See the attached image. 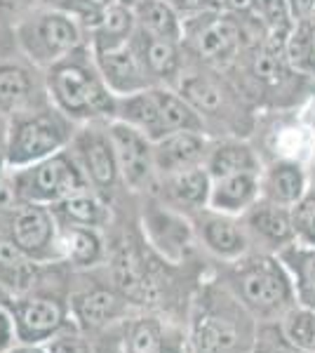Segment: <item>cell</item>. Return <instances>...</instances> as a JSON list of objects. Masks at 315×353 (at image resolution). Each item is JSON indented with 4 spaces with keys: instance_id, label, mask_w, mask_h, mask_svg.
<instances>
[{
    "instance_id": "obj_25",
    "label": "cell",
    "mask_w": 315,
    "mask_h": 353,
    "mask_svg": "<svg viewBox=\"0 0 315 353\" xmlns=\"http://www.w3.org/2000/svg\"><path fill=\"white\" fill-rule=\"evenodd\" d=\"M276 257L287 271L296 304L315 311V248L294 241L278 250Z\"/></svg>"
},
{
    "instance_id": "obj_40",
    "label": "cell",
    "mask_w": 315,
    "mask_h": 353,
    "mask_svg": "<svg viewBox=\"0 0 315 353\" xmlns=\"http://www.w3.org/2000/svg\"><path fill=\"white\" fill-rule=\"evenodd\" d=\"M5 353H48L45 344H21V341H14Z\"/></svg>"
},
{
    "instance_id": "obj_26",
    "label": "cell",
    "mask_w": 315,
    "mask_h": 353,
    "mask_svg": "<svg viewBox=\"0 0 315 353\" xmlns=\"http://www.w3.org/2000/svg\"><path fill=\"white\" fill-rule=\"evenodd\" d=\"M71 313L83 327H101L125 313V297L111 288H92L71 299Z\"/></svg>"
},
{
    "instance_id": "obj_16",
    "label": "cell",
    "mask_w": 315,
    "mask_h": 353,
    "mask_svg": "<svg viewBox=\"0 0 315 353\" xmlns=\"http://www.w3.org/2000/svg\"><path fill=\"white\" fill-rule=\"evenodd\" d=\"M92 52L101 78H104L108 90L116 97L134 94L146 88H153L151 78H148L146 68L139 61V57H136L132 43L116 45V48H104V50H92Z\"/></svg>"
},
{
    "instance_id": "obj_31",
    "label": "cell",
    "mask_w": 315,
    "mask_h": 353,
    "mask_svg": "<svg viewBox=\"0 0 315 353\" xmlns=\"http://www.w3.org/2000/svg\"><path fill=\"white\" fill-rule=\"evenodd\" d=\"M280 327H283L285 337L292 344L299 346L301 351L315 353V311L306 306H292V309L280 318Z\"/></svg>"
},
{
    "instance_id": "obj_7",
    "label": "cell",
    "mask_w": 315,
    "mask_h": 353,
    "mask_svg": "<svg viewBox=\"0 0 315 353\" xmlns=\"http://www.w3.org/2000/svg\"><path fill=\"white\" fill-rule=\"evenodd\" d=\"M8 174L21 201L48 205V208L73 193L90 189L71 149H64L26 168L8 170Z\"/></svg>"
},
{
    "instance_id": "obj_23",
    "label": "cell",
    "mask_w": 315,
    "mask_h": 353,
    "mask_svg": "<svg viewBox=\"0 0 315 353\" xmlns=\"http://www.w3.org/2000/svg\"><path fill=\"white\" fill-rule=\"evenodd\" d=\"M113 121H123L144 132L151 141H158L167 137L163 113L153 94V88H146L141 92L116 97V111H113Z\"/></svg>"
},
{
    "instance_id": "obj_36",
    "label": "cell",
    "mask_w": 315,
    "mask_h": 353,
    "mask_svg": "<svg viewBox=\"0 0 315 353\" xmlns=\"http://www.w3.org/2000/svg\"><path fill=\"white\" fill-rule=\"evenodd\" d=\"M254 5H256V0H196L193 10L228 14V17H250V14H254Z\"/></svg>"
},
{
    "instance_id": "obj_3",
    "label": "cell",
    "mask_w": 315,
    "mask_h": 353,
    "mask_svg": "<svg viewBox=\"0 0 315 353\" xmlns=\"http://www.w3.org/2000/svg\"><path fill=\"white\" fill-rule=\"evenodd\" d=\"M228 283H223L256 323L280 321L296 306L292 281L276 254L250 252L231 261Z\"/></svg>"
},
{
    "instance_id": "obj_6",
    "label": "cell",
    "mask_w": 315,
    "mask_h": 353,
    "mask_svg": "<svg viewBox=\"0 0 315 353\" xmlns=\"http://www.w3.org/2000/svg\"><path fill=\"white\" fill-rule=\"evenodd\" d=\"M21 54L38 68H50L88 43L85 26L61 8H45L26 14L14 28Z\"/></svg>"
},
{
    "instance_id": "obj_20",
    "label": "cell",
    "mask_w": 315,
    "mask_h": 353,
    "mask_svg": "<svg viewBox=\"0 0 315 353\" xmlns=\"http://www.w3.org/2000/svg\"><path fill=\"white\" fill-rule=\"evenodd\" d=\"M261 201H268L280 208H294L301 196L311 189L306 168L294 158H276L263 165L259 172Z\"/></svg>"
},
{
    "instance_id": "obj_14",
    "label": "cell",
    "mask_w": 315,
    "mask_h": 353,
    "mask_svg": "<svg viewBox=\"0 0 315 353\" xmlns=\"http://www.w3.org/2000/svg\"><path fill=\"white\" fill-rule=\"evenodd\" d=\"M130 43L134 48L136 57H139V61L144 64L148 78H151V85L176 88L188 61L184 43L151 36V33L141 31V28H136Z\"/></svg>"
},
{
    "instance_id": "obj_10",
    "label": "cell",
    "mask_w": 315,
    "mask_h": 353,
    "mask_svg": "<svg viewBox=\"0 0 315 353\" xmlns=\"http://www.w3.org/2000/svg\"><path fill=\"white\" fill-rule=\"evenodd\" d=\"M14 337L21 344H48L64 330H71L68 306L48 294H31L14 301L12 311Z\"/></svg>"
},
{
    "instance_id": "obj_33",
    "label": "cell",
    "mask_w": 315,
    "mask_h": 353,
    "mask_svg": "<svg viewBox=\"0 0 315 353\" xmlns=\"http://www.w3.org/2000/svg\"><path fill=\"white\" fill-rule=\"evenodd\" d=\"M252 353H306V351H301L299 346H294L285 337L278 321H266V323H256Z\"/></svg>"
},
{
    "instance_id": "obj_15",
    "label": "cell",
    "mask_w": 315,
    "mask_h": 353,
    "mask_svg": "<svg viewBox=\"0 0 315 353\" xmlns=\"http://www.w3.org/2000/svg\"><path fill=\"white\" fill-rule=\"evenodd\" d=\"M240 221L250 236L252 252L276 254L285 245L294 243L289 208H280L259 198L247 212L240 214Z\"/></svg>"
},
{
    "instance_id": "obj_1",
    "label": "cell",
    "mask_w": 315,
    "mask_h": 353,
    "mask_svg": "<svg viewBox=\"0 0 315 353\" xmlns=\"http://www.w3.org/2000/svg\"><path fill=\"white\" fill-rule=\"evenodd\" d=\"M176 90L191 101L205 123L210 139L216 137H247L254 132L256 106L245 97L228 73L196 64L188 59Z\"/></svg>"
},
{
    "instance_id": "obj_22",
    "label": "cell",
    "mask_w": 315,
    "mask_h": 353,
    "mask_svg": "<svg viewBox=\"0 0 315 353\" xmlns=\"http://www.w3.org/2000/svg\"><path fill=\"white\" fill-rule=\"evenodd\" d=\"M261 198L259 172H240L212 179L207 208L221 214L240 217Z\"/></svg>"
},
{
    "instance_id": "obj_35",
    "label": "cell",
    "mask_w": 315,
    "mask_h": 353,
    "mask_svg": "<svg viewBox=\"0 0 315 353\" xmlns=\"http://www.w3.org/2000/svg\"><path fill=\"white\" fill-rule=\"evenodd\" d=\"M163 332L153 321H141L132 330V351L134 353H160Z\"/></svg>"
},
{
    "instance_id": "obj_43",
    "label": "cell",
    "mask_w": 315,
    "mask_h": 353,
    "mask_svg": "<svg viewBox=\"0 0 315 353\" xmlns=\"http://www.w3.org/2000/svg\"><path fill=\"white\" fill-rule=\"evenodd\" d=\"M8 168V161H5V132H0V174Z\"/></svg>"
},
{
    "instance_id": "obj_44",
    "label": "cell",
    "mask_w": 315,
    "mask_h": 353,
    "mask_svg": "<svg viewBox=\"0 0 315 353\" xmlns=\"http://www.w3.org/2000/svg\"><path fill=\"white\" fill-rule=\"evenodd\" d=\"M116 3H120V5H128V8H132V10H134L136 5L141 3V0H116Z\"/></svg>"
},
{
    "instance_id": "obj_4",
    "label": "cell",
    "mask_w": 315,
    "mask_h": 353,
    "mask_svg": "<svg viewBox=\"0 0 315 353\" xmlns=\"http://www.w3.org/2000/svg\"><path fill=\"white\" fill-rule=\"evenodd\" d=\"M78 123L64 116L52 101L14 113L5 121V161L8 170H19L71 146Z\"/></svg>"
},
{
    "instance_id": "obj_32",
    "label": "cell",
    "mask_w": 315,
    "mask_h": 353,
    "mask_svg": "<svg viewBox=\"0 0 315 353\" xmlns=\"http://www.w3.org/2000/svg\"><path fill=\"white\" fill-rule=\"evenodd\" d=\"M254 17L261 21L266 28L268 38H276V41H287L289 31L294 28V17L289 12L287 0H256L254 5Z\"/></svg>"
},
{
    "instance_id": "obj_29",
    "label": "cell",
    "mask_w": 315,
    "mask_h": 353,
    "mask_svg": "<svg viewBox=\"0 0 315 353\" xmlns=\"http://www.w3.org/2000/svg\"><path fill=\"white\" fill-rule=\"evenodd\" d=\"M136 28L151 36L184 41V14L170 0H141L134 8Z\"/></svg>"
},
{
    "instance_id": "obj_12",
    "label": "cell",
    "mask_w": 315,
    "mask_h": 353,
    "mask_svg": "<svg viewBox=\"0 0 315 353\" xmlns=\"http://www.w3.org/2000/svg\"><path fill=\"white\" fill-rule=\"evenodd\" d=\"M191 224L203 248L214 254L216 259L236 261L252 252L250 236L240 217H231V214H221L205 208L193 214Z\"/></svg>"
},
{
    "instance_id": "obj_5",
    "label": "cell",
    "mask_w": 315,
    "mask_h": 353,
    "mask_svg": "<svg viewBox=\"0 0 315 353\" xmlns=\"http://www.w3.org/2000/svg\"><path fill=\"white\" fill-rule=\"evenodd\" d=\"M256 321L231 290H207L196 306L191 325L193 353H252Z\"/></svg>"
},
{
    "instance_id": "obj_11",
    "label": "cell",
    "mask_w": 315,
    "mask_h": 353,
    "mask_svg": "<svg viewBox=\"0 0 315 353\" xmlns=\"http://www.w3.org/2000/svg\"><path fill=\"white\" fill-rule=\"evenodd\" d=\"M108 134L116 149L123 184L130 191L153 189L158 179L156 163H153V141L123 121H108Z\"/></svg>"
},
{
    "instance_id": "obj_9",
    "label": "cell",
    "mask_w": 315,
    "mask_h": 353,
    "mask_svg": "<svg viewBox=\"0 0 315 353\" xmlns=\"http://www.w3.org/2000/svg\"><path fill=\"white\" fill-rule=\"evenodd\" d=\"M68 149L76 156L90 189H94L108 201L123 184L116 149H113L111 134H108V123L78 125Z\"/></svg>"
},
{
    "instance_id": "obj_28",
    "label": "cell",
    "mask_w": 315,
    "mask_h": 353,
    "mask_svg": "<svg viewBox=\"0 0 315 353\" xmlns=\"http://www.w3.org/2000/svg\"><path fill=\"white\" fill-rule=\"evenodd\" d=\"M134 31H136L134 10L128 8V5L113 3V5H108L99 19L94 21V26L90 28L88 43L92 50L116 48V45L130 43Z\"/></svg>"
},
{
    "instance_id": "obj_17",
    "label": "cell",
    "mask_w": 315,
    "mask_h": 353,
    "mask_svg": "<svg viewBox=\"0 0 315 353\" xmlns=\"http://www.w3.org/2000/svg\"><path fill=\"white\" fill-rule=\"evenodd\" d=\"M210 137L205 132H172L163 139L153 141V163L156 174L167 176L184 170L205 168V158L210 151Z\"/></svg>"
},
{
    "instance_id": "obj_27",
    "label": "cell",
    "mask_w": 315,
    "mask_h": 353,
    "mask_svg": "<svg viewBox=\"0 0 315 353\" xmlns=\"http://www.w3.org/2000/svg\"><path fill=\"white\" fill-rule=\"evenodd\" d=\"M61 261H68L76 269H92L106 257V245L101 229L90 226H59Z\"/></svg>"
},
{
    "instance_id": "obj_42",
    "label": "cell",
    "mask_w": 315,
    "mask_h": 353,
    "mask_svg": "<svg viewBox=\"0 0 315 353\" xmlns=\"http://www.w3.org/2000/svg\"><path fill=\"white\" fill-rule=\"evenodd\" d=\"M303 123H306V130H308V132H313V134H315V101L311 104V111L306 113V121H303Z\"/></svg>"
},
{
    "instance_id": "obj_18",
    "label": "cell",
    "mask_w": 315,
    "mask_h": 353,
    "mask_svg": "<svg viewBox=\"0 0 315 353\" xmlns=\"http://www.w3.org/2000/svg\"><path fill=\"white\" fill-rule=\"evenodd\" d=\"M153 189H158L156 193L160 203L186 214V217H193L196 212L207 208L212 176L205 168H193L176 174L158 176Z\"/></svg>"
},
{
    "instance_id": "obj_13",
    "label": "cell",
    "mask_w": 315,
    "mask_h": 353,
    "mask_svg": "<svg viewBox=\"0 0 315 353\" xmlns=\"http://www.w3.org/2000/svg\"><path fill=\"white\" fill-rule=\"evenodd\" d=\"M144 233L153 248L172 264H179L186 257L191 241L196 238L191 217L158 201L148 203L144 210Z\"/></svg>"
},
{
    "instance_id": "obj_37",
    "label": "cell",
    "mask_w": 315,
    "mask_h": 353,
    "mask_svg": "<svg viewBox=\"0 0 315 353\" xmlns=\"http://www.w3.org/2000/svg\"><path fill=\"white\" fill-rule=\"evenodd\" d=\"M113 3H116V0H71V5H66V8H61V10L71 12L85 28H92L94 21L101 17V12Z\"/></svg>"
},
{
    "instance_id": "obj_34",
    "label": "cell",
    "mask_w": 315,
    "mask_h": 353,
    "mask_svg": "<svg viewBox=\"0 0 315 353\" xmlns=\"http://www.w3.org/2000/svg\"><path fill=\"white\" fill-rule=\"evenodd\" d=\"M292 212V229L294 241L315 248V189L311 186L301 196V201L289 210Z\"/></svg>"
},
{
    "instance_id": "obj_2",
    "label": "cell",
    "mask_w": 315,
    "mask_h": 353,
    "mask_svg": "<svg viewBox=\"0 0 315 353\" xmlns=\"http://www.w3.org/2000/svg\"><path fill=\"white\" fill-rule=\"evenodd\" d=\"M50 101L73 123H108L116 111V94L108 90L90 43L45 68Z\"/></svg>"
},
{
    "instance_id": "obj_39",
    "label": "cell",
    "mask_w": 315,
    "mask_h": 353,
    "mask_svg": "<svg viewBox=\"0 0 315 353\" xmlns=\"http://www.w3.org/2000/svg\"><path fill=\"white\" fill-rule=\"evenodd\" d=\"M17 341L14 337V323H12V316L10 311H5L0 306V353H5Z\"/></svg>"
},
{
    "instance_id": "obj_8",
    "label": "cell",
    "mask_w": 315,
    "mask_h": 353,
    "mask_svg": "<svg viewBox=\"0 0 315 353\" xmlns=\"http://www.w3.org/2000/svg\"><path fill=\"white\" fill-rule=\"evenodd\" d=\"M0 233H5L36 264L61 261L59 221L48 205L21 201L8 214H0Z\"/></svg>"
},
{
    "instance_id": "obj_21",
    "label": "cell",
    "mask_w": 315,
    "mask_h": 353,
    "mask_svg": "<svg viewBox=\"0 0 315 353\" xmlns=\"http://www.w3.org/2000/svg\"><path fill=\"white\" fill-rule=\"evenodd\" d=\"M261 156L245 137H216L210 141L205 170L212 179L240 172H261Z\"/></svg>"
},
{
    "instance_id": "obj_19",
    "label": "cell",
    "mask_w": 315,
    "mask_h": 353,
    "mask_svg": "<svg viewBox=\"0 0 315 353\" xmlns=\"http://www.w3.org/2000/svg\"><path fill=\"white\" fill-rule=\"evenodd\" d=\"M48 99L45 81L38 83L31 68L19 61H0V116L5 121Z\"/></svg>"
},
{
    "instance_id": "obj_38",
    "label": "cell",
    "mask_w": 315,
    "mask_h": 353,
    "mask_svg": "<svg viewBox=\"0 0 315 353\" xmlns=\"http://www.w3.org/2000/svg\"><path fill=\"white\" fill-rule=\"evenodd\" d=\"M45 349H48V353H92V346L71 330H64V332L52 337L45 344Z\"/></svg>"
},
{
    "instance_id": "obj_24",
    "label": "cell",
    "mask_w": 315,
    "mask_h": 353,
    "mask_svg": "<svg viewBox=\"0 0 315 353\" xmlns=\"http://www.w3.org/2000/svg\"><path fill=\"white\" fill-rule=\"evenodd\" d=\"M59 226H90V229H104L111 221L108 201L94 189H83L64 201L50 205Z\"/></svg>"
},
{
    "instance_id": "obj_30",
    "label": "cell",
    "mask_w": 315,
    "mask_h": 353,
    "mask_svg": "<svg viewBox=\"0 0 315 353\" xmlns=\"http://www.w3.org/2000/svg\"><path fill=\"white\" fill-rule=\"evenodd\" d=\"M285 57L289 66L308 78H315V31L311 19L296 21L285 41Z\"/></svg>"
},
{
    "instance_id": "obj_41",
    "label": "cell",
    "mask_w": 315,
    "mask_h": 353,
    "mask_svg": "<svg viewBox=\"0 0 315 353\" xmlns=\"http://www.w3.org/2000/svg\"><path fill=\"white\" fill-rule=\"evenodd\" d=\"M306 174H308V184L315 189V146L311 149V158H308V165H306Z\"/></svg>"
}]
</instances>
